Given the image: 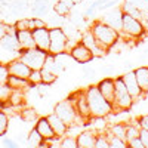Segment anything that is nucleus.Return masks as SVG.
Listing matches in <instances>:
<instances>
[{
	"mask_svg": "<svg viewBox=\"0 0 148 148\" xmlns=\"http://www.w3.org/2000/svg\"><path fill=\"white\" fill-rule=\"evenodd\" d=\"M84 92H86V99H88L92 117H108L114 111L113 104L105 99L96 84L89 86L88 89H84Z\"/></svg>",
	"mask_w": 148,
	"mask_h": 148,
	"instance_id": "1",
	"label": "nucleus"
},
{
	"mask_svg": "<svg viewBox=\"0 0 148 148\" xmlns=\"http://www.w3.org/2000/svg\"><path fill=\"white\" fill-rule=\"evenodd\" d=\"M89 30L95 36V39L98 40L102 47H105L107 51H110L111 47H114L119 40H120V33L114 30L113 27H110L108 24H105L102 19H96L90 24Z\"/></svg>",
	"mask_w": 148,
	"mask_h": 148,
	"instance_id": "2",
	"label": "nucleus"
},
{
	"mask_svg": "<svg viewBox=\"0 0 148 148\" xmlns=\"http://www.w3.org/2000/svg\"><path fill=\"white\" fill-rule=\"evenodd\" d=\"M114 83H116V92H114V101H113V110H114L113 113L130 110L133 105V98L130 96L121 76L114 77Z\"/></svg>",
	"mask_w": 148,
	"mask_h": 148,
	"instance_id": "3",
	"label": "nucleus"
},
{
	"mask_svg": "<svg viewBox=\"0 0 148 148\" xmlns=\"http://www.w3.org/2000/svg\"><path fill=\"white\" fill-rule=\"evenodd\" d=\"M49 52L43 51L40 47H31V49H18V55L19 59H22L31 70H42L45 65V61Z\"/></svg>",
	"mask_w": 148,
	"mask_h": 148,
	"instance_id": "4",
	"label": "nucleus"
},
{
	"mask_svg": "<svg viewBox=\"0 0 148 148\" xmlns=\"http://www.w3.org/2000/svg\"><path fill=\"white\" fill-rule=\"evenodd\" d=\"M53 113L59 117V119H62L68 126L71 125H84V121L82 120V117L79 116L77 113V110L76 107H74L68 99H62V101H59L55 108H53Z\"/></svg>",
	"mask_w": 148,
	"mask_h": 148,
	"instance_id": "5",
	"label": "nucleus"
},
{
	"mask_svg": "<svg viewBox=\"0 0 148 148\" xmlns=\"http://www.w3.org/2000/svg\"><path fill=\"white\" fill-rule=\"evenodd\" d=\"M49 53L52 55H59L68 52V37L65 34V31L62 30V27H52L49 28Z\"/></svg>",
	"mask_w": 148,
	"mask_h": 148,
	"instance_id": "6",
	"label": "nucleus"
},
{
	"mask_svg": "<svg viewBox=\"0 0 148 148\" xmlns=\"http://www.w3.org/2000/svg\"><path fill=\"white\" fill-rule=\"evenodd\" d=\"M145 34V25L142 24L141 19H136L127 14L123 15V27L120 31V36H125L130 40L141 39Z\"/></svg>",
	"mask_w": 148,
	"mask_h": 148,
	"instance_id": "7",
	"label": "nucleus"
},
{
	"mask_svg": "<svg viewBox=\"0 0 148 148\" xmlns=\"http://www.w3.org/2000/svg\"><path fill=\"white\" fill-rule=\"evenodd\" d=\"M67 99L76 107L77 110V113L79 116L82 117V120L84 123H88L90 120V108H89V104H88V99H86V92L84 90H77V92H74L71 93Z\"/></svg>",
	"mask_w": 148,
	"mask_h": 148,
	"instance_id": "8",
	"label": "nucleus"
},
{
	"mask_svg": "<svg viewBox=\"0 0 148 148\" xmlns=\"http://www.w3.org/2000/svg\"><path fill=\"white\" fill-rule=\"evenodd\" d=\"M67 53L71 56V59H74V61H76V62H79V64H88V62H90V61L95 58L93 53L90 52V49H88L82 42L73 45V46L68 49Z\"/></svg>",
	"mask_w": 148,
	"mask_h": 148,
	"instance_id": "9",
	"label": "nucleus"
},
{
	"mask_svg": "<svg viewBox=\"0 0 148 148\" xmlns=\"http://www.w3.org/2000/svg\"><path fill=\"white\" fill-rule=\"evenodd\" d=\"M80 42L88 47V49H90V52L93 53V56L95 58H99V56H105L107 55V49L105 47H102L99 43H98V40L95 39V36L92 34V31L88 28L86 31H83L82 33V37H80Z\"/></svg>",
	"mask_w": 148,
	"mask_h": 148,
	"instance_id": "10",
	"label": "nucleus"
},
{
	"mask_svg": "<svg viewBox=\"0 0 148 148\" xmlns=\"http://www.w3.org/2000/svg\"><path fill=\"white\" fill-rule=\"evenodd\" d=\"M123 15H125V12H123L121 6H117V8L114 6V8L108 9V12L102 16V21L120 33L123 27Z\"/></svg>",
	"mask_w": 148,
	"mask_h": 148,
	"instance_id": "11",
	"label": "nucleus"
},
{
	"mask_svg": "<svg viewBox=\"0 0 148 148\" xmlns=\"http://www.w3.org/2000/svg\"><path fill=\"white\" fill-rule=\"evenodd\" d=\"M121 79H123V82H125V84H126V88H127L130 96L133 98V101L138 99V98H141L144 95V90L141 89V86H139V83L136 80V76H135V70L121 74Z\"/></svg>",
	"mask_w": 148,
	"mask_h": 148,
	"instance_id": "12",
	"label": "nucleus"
},
{
	"mask_svg": "<svg viewBox=\"0 0 148 148\" xmlns=\"http://www.w3.org/2000/svg\"><path fill=\"white\" fill-rule=\"evenodd\" d=\"M34 127H36L37 132L42 135V138H43L45 141H47L49 144L52 145V141L56 138V135H55V132H53V129H52V126H51V123H49L47 117H39V119L36 120Z\"/></svg>",
	"mask_w": 148,
	"mask_h": 148,
	"instance_id": "13",
	"label": "nucleus"
},
{
	"mask_svg": "<svg viewBox=\"0 0 148 148\" xmlns=\"http://www.w3.org/2000/svg\"><path fill=\"white\" fill-rule=\"evenodd\" d=\"M8 70L10 76H16V77H22V79H28L31 68L24 62L22 59H12L8 62Z\"/></svg>",
	"mask_w": 148,
	"mask_h": 148,
	"instance_id": "14",
	"label": "nucleus"
},
{
	"mask_svg": "<svg viewBox=\"0 0 148 148\" xmlns=\"http://www.w3.org/2000/svg\"><path fill=\"white\" fill-rule=\"evenodd\" d=\"M0 47L6 52H18L21 46L16 37V31H6L0 37Z\"/></svg>",
	"mask_w": 148,
	"mask_h": 148,
	"instance_id": "15",
	"label": "nucleus"
},
{
	"mask_svg": "<svg viewBox=\"0 0 148 148\" xmlns=\"http://www.w3.org/2000/svg\"><path fill=\"white\" fill-rule=\"evenodd\" d=\"M33 39L36 43V47H40L43 51L49 52V27H40V28H34L33 30Z\"/></svg>",
	"mask_w": 148,
	"mask_h": 148,
	"instance_id": "16",
	"label": "nucleus"
},
{
	"mask_svg": "<svg viewBox=\"0 0 148 148\" xmlns=\"http://www.w3.org/2000/svg\"><path fill=\"white\" fill-rule=\"evenodd\" d=\"M98 86V89H99V92L104 95V98L107 101H110L111 104H113L114 101V92H116V83H114V77H105L102 79L99 83L96 84Z\"/></svg>",
	"mask_w": 148,
	"mask_h": 148,
	"instance_id": "17",
	"label": "nucleus"
},
{
	"mask_svg": "<svg viewBox=\"0 0 148 148\" xmlns=\"http://www.w3.org/2000/svg\"><path fill=\"white\" fill-rule=\"evenodd\" d=\"M46 117H47V120H49V123H51V126H52V129H53V132H55V135L58 138H62L68 133V125L62 119H59L55 113H51Z\"/></svg>",
	"mask_w": 148,
	"mask_h": 148,
	"instance_id": "18",
	"label": "nucleus"
},
{
	"mask_svg": "<svg viewBox=\"0 0 148 148\" xmlns=\"http://www.w3.org/2000/svg\"><path fill=\"white\" fill-rule=\"evenodd\" d=\"M96 130H83L80 132L76 139H77V148H95L96 141Z\"/></svg>",
	"mask_w": 148,
	"mask_h": 148,
	"instance_id": "19",
	"label": "nucleus"
},
{
	"mask_svg": "<svg viewBox=\"0 0 148 148\" xmlns=\"http://www.w3.org/2000/svg\"><path fill=\"white\" fill-rule=\"evenodd\" d=\"M30 9H31L33 16L43 18L49 14V10H51V2H49V0H33L31 5H30Z\"/></svg>",
	"mask_w": 148,
	"mask_h": 148,
	"instance_id": "20",
	"label": "nucleus"
},
{
	"mask_svg": "<svg viewBox=\"0 0 148 148\" xmlns=\"http://www.w3.org/2000/svg\"><path fill=\"white\" fill-rule=\"evenodd\" d=\"M9 9V15L10 16H21L27 12V9H30V2L28 0H14V2L8 3L6 6Z\"/></svg>",
	"mask_w": 148,
	"mask_h": 148,
	"instance_id": "21",
	"label": "nucleus"
},
{
	"mask_svg": "<svg viewBox=\"0 0 148 148\" xmlns=\"http://www.w3.org/2000/svg\"><path fill=\"white\" fill-rule=\"evenodd\" d=\"M16 37H18V42L19 46L24 49H31L36 47L34 39H33V31L31 30H16Z\"/></svg>",
	"mask_w": 148,
	"mask_h": 148,
	"instance_id": "22",
	"label": "nucleus"
},
{
	"mask_svg": "<svg viewBox=\"0 0 148 148\" xmlns=\"http://www.w3.org/2000/svg\"><path fill=\"white\" fill-rule=\"evenodd\" d=\"M74 6L76 5H74L73 0H58V2L53 5V12L58 14L59 16L67 18L71 14V10L74 9Z\"/></svg>",
	"mask_w": 148,
	"mask_h": 148,
	"instance_id": "23",
	"label": "nucleus"
},
{
	"mask_svg": "<svg viewBox=\"0 0 148 148\" xmlns=\"http://www.w3.org/2000/svg\"><path fill=\"white\" fill-rule=\"evenodd\" d=\"M25 90H19V89H12L10 92V96L6 102V105L12 107V108H19V107H24V101H25V95H24ZM5 105V107H6Z\"/></svg>",
	"mask_w": 148,
	"mask_h": 148,
	"instance_id": "24",
	"label": "nucleus"
},
{
	"mask_svg": "<svg viewBox=\"0 0 148 148\" xmlns=\"http://www.w3.org/2000/svg\"><path fill=\"white\" fill-rule=\"evenodd\" d=\"M8 86L10 89H19V90H27V88H31V83L28 82V79H22V77H16V76H10L8 77Z\"/></svg>",
	"mask_w": 148,
	"mask_h": 148,
	"instance_id": "25",
	"label": "nucleus"
},
{
	"mask_svg": "<svg viewBox=\"0 0 148 148\" xmlns=\"http://www.w3.org/2000/svg\"><path fill=\"white\" fill-rule=\"evenodd\" d=\"M135 76L136 80L141 86V89L144 90V93L148 92V67H139L135 70Z\"/></svg>",
	"mask_w": 148,
	"mask_h": 148,
	"instance_id": "26",
	"label": "nucleus"
},
{
	"mask_svg": "<svg viewBox=\"0 0 148 148\" xmlns=\"http://www.w3.org/2000/svg\"><path fill=\"white\" fill-rule=\"evenodd\" d=\"M121 9H123V12H125V14H127V15H130V16H133V18H136V19L144 21V18H145L144 12H141L135 5H132V3H129V2H125V0H123Z\"/></svg>",
	"mask_w": 148,
	"mask_h": 148,
	"instance_id": "27",
	"label": "nucleus"
},
{
	"mask_svg": "<svg viewBox=\"0 0 148 148\" xmlns=\"http://www.w3.org/2000/svg\"><path fill=\"white\" fill-rule=\"evenodd\" d=\"M126 127H127V123H116V125L108 126L105 132L110 135H114V136H119L121 139H126Z\"/></svg>",
	"mask_w": 148,
	"mask_h": 148,
	"instance_id": "28",
	"label": "nucleus"
},
{
	"mask_svg": "<svg viewBox=\"0 0 148 148\" xmlns=\"http://www.w3.org/2000/svg\"><path fill=\"white\" fill-rule=\"evenodd\" d=\"M139 133H141V127L138 126V121L135 119V121L127 123V127H126V142L135 139V138H139Z\"/></svg>",
	"mask_w": 148,
	"mask_h": 148,
	"instance_id": "29",
	"label": "nucleus"
},
{
	"mask_svg": "<svg viewBox=\"0 0 148 148\" xmlns=\"http://www.w3.org/2000/svg\"><path fill=\"white\" fill-rule=\"evenodd\" d=\"M15 30H34V16L33 18H19L15 21Z\"/></svg>",
	"mask_w": 148,
	"mask_h": 148,
	"instance_id": "30",
	"label": "nucleus"
},
{
	"mask_svg": "<svg viewBox=\"0 0 148 148\" xmlns=\"http://www.w3.org/2000/svg\"><path fill=\"white\" fill-rule=\"evenodd\" d=\"M45 139L42 138V135L36 130V127L31 129V132L28 133V136H27V144L30 147H42V142Z\"/></svg>",
	"mask_w": 148,
	"mask_h": 148,
	"instance_id": "31",
	"label": "nucleus"
},
{
	"mask_svg": "<svg viewBox=\"0 0 148 148\" xmlns=\"http://www.w3.org/2000/svg\"><path fill=\"white\" fill-rule=\"evenodd\" d=\"M105 119H107V117H90V120H89L88 123L93 126V129H95L96 132H105V129L108 127Z\"/></svg>",
	"mask_w": 148,
	"mask_h": 148,
	"instance_id": "32",
	"label": "nucleus"
},
{
	"mask_svg": "<svg viewBox=\"0 0 148 148\" xmlns=\"http://www.w3.org/2000/svg\"><path fill=\"white\" fill-rule=\"evenodd\" d=\"M56 80H58V74H55L51 70L42 68V83L43 84H47V86L49 84H53Z\"/></svg>",
	"mask_w": 148,
	"mask_h": 148,
	"instance_id": "33",
	"label": "nucleus"
},
{
	"mask_svg": "<svg viewBox=\"0 0 148 148\" xmlns=\"http://www.w3.org/2000/svg\"><path fill=\"white\" fill-rule=\"evenodd\" d=\"M95 148H110V139L105 132H98L96 133V141Z\"/></svg>",
	"mask_w": 148,
	"mask_h": 148,
	"instance_id": "34",
	"label": "nucleus"
},
{
	"mask_svg": "<svg viewBox=\"0 0 148 148\" xmlns=\"http://www.w3.org/2000/svg\"><path fill=\"white\" fill-rule=\"evenodd\" d=\"M107 135H108V139H110V148H127L126 139H121V138L114 136V135H110V133H107Z\"/></svg>",
	"mask_w": 148,
	"mask_h": 148,
	"instance_id": "35",
	"label": "nucleus"
},
{
	"mask_svg": "<svg viewBox=\"0 0 148 148\" xmlns=\"http://www.w3.org/2000/svg\"><path fill=\"white\" fill-rule=\"evenodd\" d=\"M19 116L24 121H36L37 120V113L33 108H24L19 113Z\"/></svg>",
	"mask_w": 148,
	"mask_h": 148,
	"instance_id": "36",
	"label": "nucleus"
},
{
	"mask_svg": "<svg viewBox=\"0 0 148 148\" xmlns=\"http://www.w3.org/2000/svg\"><path fill=\"white\" fill-rule=\"evenodd\" d=\"M59 145L62 148H77V139L76 136H62L59 141Z\"/></svg>",
	"mask_w": 148,
	"mask_h": 148,
	"instance_id": "37",
	"label": "nucleus"
},
{
	"mask_svg": "<svg viewBox=\"0 0 148 148\" xmlns=\"http://www.w3.org/2000/svg\"><path fill=\"white\" fill-rule=\"evenodd\" d=\"M8 127H9V117L5 113V110H2L0 111V136H3L8 132Z\"/></svg>",
	"mask_w": 148,
	"mask_h": 148,
	"instance_id": "38",
	"label": "nucleus"
},
{
	"mask_svg": "<svg viewBox=\"0 0 148 148\" xmlns=\"http://www.w3.org/2000/svg\"><path fill=\"white\" fill-rule=\"evenodd\" d=\"M12 89L8 86V83H0V102H3L6 105L9 96H10Z\"/></svg>",
	"mask_w": 148,
	"mask_h": 148,
	"instance_id": "39",
	"label": "nucleus"
},
{
	"mask_svg": "<svg viewBox=\"0 0 148 148\" xmlns=\"http://www.w3.org/2000/svg\"><path fill=\"white\" fill-rule=\"evenodd\" d=\"M28 82H30L33 86L42 84V70H31L30 76H28Z\"/></svg>",
	"mask_w": 148,
	"mask_h": 148,
	"instance_id": "40",
	"label": "nucleus"
},
{
	"mask_svg": "<svg viewBox=\"0 0 148 148\" xmlns=\"http://www.w3.org/2000/svg\"><path fill=\"white\" fill-rule=\"evenodd\" d=\"M8 77H9L8 64H2V62H0V83H6Z\"/></svg>",
	"mask_w": 148,
	"mask_h": 148,
	"instance_id": "41",
	"label": "nucleus"
},
{
	"mask_svg": "<svg viewBox=\"0 0 148 148\" xmlns=\"http://www.w3.org/2000/svg\"><path fill=\"white\" fill-rule=\"evenodd\" d=\"M82 73H83L84 79H93V77H95V74H96V71H95L92 67H89V65H83Z\"/></svg>",
	"mask_w": 148,
	"mask_h": 148,
	"instance_id": "42",
	"label": "nucleus"
},
{
	"mask_svg": "<svg viewBox=\"0 0 148 148\" xmlns=\"http://www.w3.org/2000/svg\"><path fill=\"white\" fill-rule=\"evenodd\" d=\"M136 121H138V126H139L141 129H144V130H148V114L139 116V117L136 119Z\"/></svg>",
	"mask_w": 148,
	"mask_h": 148,
	"instance_id": "43",
	"label": "nucleus"
},
{
	"mask_svg": "<svg viewBox=\"0 0 148 148\" xmlns=\"http://www.w3.org/2000/svg\"><path fill=\"white\" fill-rule=\"evenodd\" d=\"M120 2H121V0H108V2H105V3L101 6V9H99V10H108V9H111V8L117 6Z\"/></svg>",
	"mask_w": 148,
	"mask_h": 148,
	"instance_id": "44",
	"label": "nucleus"
},
{
	"mask_svg": "<svg viewBox=\"0 0 148 148\" xmlns=\"http://www.w3.org/2000/svg\"><path fill=\"white\" fill-rule=\"evenodd\" d=\"M127 148H144V144L139 138H135V139L127 142Z\"/></svg>",
	"mask_w": 148,
	"mask_h": 148,
	"instance_id": "45",
	"label": "nucleus"
},
{
	"mask_svg": "<svg viewBox=\"0 0 148 148\" xmlns=\"http://www.w3.org/2000/svg\"><path fill=\"white\" fill-rule=\"evenodd\" d=\"M101 73L104 74V76H113V73H114V65H102L101 68Z\"/></svg>",
	"mask_w": 148,
	"mask_h": 148,
	"instance_id": "46",
	"label": "nucleus"
},
{
	"mask_svg": "<svg viewBox=\"0 0 148 148\" xmlns=\"http://www.w3.org/2000/svg\"><path fill=\"white\" fill-rule=\"evenodd\" d=\"M139 139L142 141V144H144V148H148V130H144V129H141V133H139Z\"/></svg>",
	"mask_w": 148,
	"mask_h": 148,
	"instance_id": "47",
	"label": "nucleus"
},
{
	"mask_svg": "<svg viewBox=\"0 0 148 148\" xmlns=\"http://www.w3.org/2000/svg\"><path fill=\"white\" fill-rule=\"evenodd\" d=\"M3 145H5V147H8V148H18V147H19V144H18L16 141L9 139V138L3 139Z\"/></svg>",
	"mask_w": 148,
	"mask_h": 148,
	"instance_id": "48",
	"label": "nucleus"
},
{
	"mask_svg": "<svg viewBox=\"0 0 148 148\" xmlns=\"http://www.w3.org/2000/svg\"><path fill=\"white\" fill-rule=\"evenodd\" d=\"M5 33H6V24L0 22V37H2V36H3Z\"/></svg>",
	"mask_w": 148,
	"mask_h": 148,
	"instance_id": "49",
	"label": "nucleus"
},
{
	"mask_svg": "<svg viewBox=\"0 0 148 148\" xmlns=\"http://www.w3.org/2000/svg\"><path fill=\"white\" fill-rule=\"evenodd\" d=\"M8 6V0H0V8H6Z\"/></svg>",
	"mask_w": 148,
	"mask_h": 148,
	"instance_id": "50",
	"label": "nucleus"
},
{
	"mask_svg": "<svg viewBox=\"0 0 148 148\" xmlns=\"http://www.w3.org/2000/svg\"><path fill=\"white\" fill-rule=\"evenodd\" d=\"M123 67H125V68H130L132 62H130V61H125V65H123Z\"/></svg>",
	"mask_w": 148,
	"mask_h": 148,
	"instance_id": "51",
	"label": "nucleus"
},
{
	"mask_svg": "<svg viewBox=\"0 0 148 148\" xmlns=\"http://www.w3.org/2000/svg\"><path fill=\"white\" fill-rule=\"evenodd\" d=\"M73 2H74V5H80V3L84 2V0H73Z\"/></svg>",
	"mask_w": 148,
	"mask_h": 148,
	"instance_id": "52",
	"label": "nucleus"
},
{
	"mask_svg": "<svg viewBox=\"0 0 148 148\" xmlns=\"http://www.w3.org/2000/svg\"><path fill=\"white\" fill-rule=\"evenodd\" d=\"M2 110H5V104H3V102H0V111H2Z\"/></svg>",
	"mask_w": 148,
	"mask_h": 148,
	"instance_id": "53",
	"label": "nucleus"
},
{
	"mask_svg": "<svg viewBox=\"0 0 148 148\" xmlns=\"http://www.w3.org/2000/svg\"><path fill=\"white\" fill-rule=\"evenodd\" d=\"M28 2H33V0H28Z\"/></svg>",
	"mask_w": 148,
	"mask_h": 148,
	"instance_id": "54",
	"label": "nucleus"
}]
</instances>
